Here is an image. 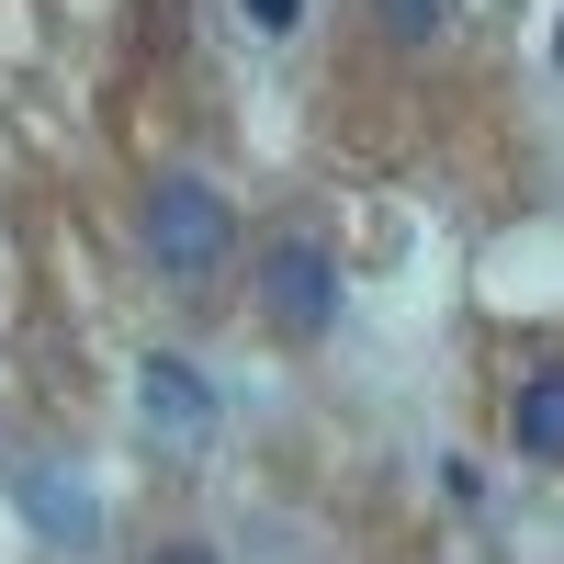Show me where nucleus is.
I'll return each mask as SVG.
<instances>
[{
  "label": "nucleus",
  "instance_id": "nucleus-7",
  "mask_svg": "<svg viewBox=\"0 0 564 564\" xmlns=\"http://www.w3.org/2000/svg\"><path fill=\"white\" fill-rule=\"evenodd\" d=\"M238 12H249V23H260V34L282 45V34H294V23H305V0H238Z\"/></svg>",
  "mask_w": 564,
  "mask_h": 564
},
{
  "label": "nucleus",
  "instance_id": "nucleus-6",
  "mask_svg": "<svg viewBox=\"0 0 564 564\" xmlns=\"http://www.w3.org/2000/svg\"><path fill=\"white\" fill-rule=\"evenodd\" d=\"M372 23H384L395 45H441L452 34V0H372Z\"/></svg>",
  "mask_w": 564,
  "mask_h": 564
},
{
  "label": "nucleus",
  "instance_id": "nucleus-4",
  "mask_svg": "<svg viewBox=\"0 0 564 564\" xmlns=\"http://www.w3.org/2000/svg\"><path fill=\"white\" fill-rule=\"evenodd\" d=\"M508 441H520L531 463H564V361H542L531 384H520V406H508Z\"/></svg>",
  "mask_w": 564,
  "mask_h": 564
},
{
  "label": "nucleus",
  "instance_id": "nucleus-3",
  "mask_svg": "<svg viewBox=\"0 0 564 564\" xmlns=\"http://www.w3.org/2000/svg\"><path fill=\"white\" fill-rule=\"evenodd\" d=\"M135 417H148L159 452H193V441L215 430V384H204L181 350H148V361H135Z\"/></svg>",
  "mask_w": 564,
  "mask_h": 564
},
{
  "label": "nucleus",
  "instance_id": "nucleus-2",
  "mask_svg": "<svg viewBox=\"0 0 564 564\" xmlns=\"http://www.w3.org/2000/svg\"><path fill=\"white\" fill-rule=\"evenodd\" d=\"M260 327L294 339V350L339 327V260H327L316 238H271V260H260Z\"/></svg>",
  "mask_w": 564,
  "mask_h": 564
},
{
  "label": "nucleus",
  "instance_id": "nucleus-1",
  "mask_svg": "<svg viewBox=\"0 0 564 564\" xmlns=\"http://www.w3.org/2000/svg\"><path fill=\"white\" fill-rule=\"evenodd\" d=\"M135 238H148V271L215 282L226 260H238V215H226V193H215L204 170H159L148 204H135Z\"/></svg>",
  "mask_w": 564,
  "mask_h": 564
},
{
  "label": "nucleus",
  "instance_id": "nucleus-8",
  "mask_svg": "<svg viewBox=\"0 0 564 564\" xmlns=\"http://www.w3.org/2000/svg\"><path fill=\"white\" fill-rule=\"evenodd\" d=\"M148 564H215V553H204V542H159Z\"/></svg>",
  "mask_w": 564,
  "mask_h": 564
},
{
  "label": "nucleus",
  "instance_id": "nucleus-5",
  "mask_svg": "<svg viewBox=\"0 0 564 564\" xmlns=\"http://www.w3.org/2000/svg\"><path fill=\"white\" fill-rule=\"evenodd\" d=\"M23 508H34V520L57 531V542H90V497L57 475V463H34V475H23Z\"/></svg>",
  "mask_w": 564,
  "mask_h": 564
}]
</instances>
